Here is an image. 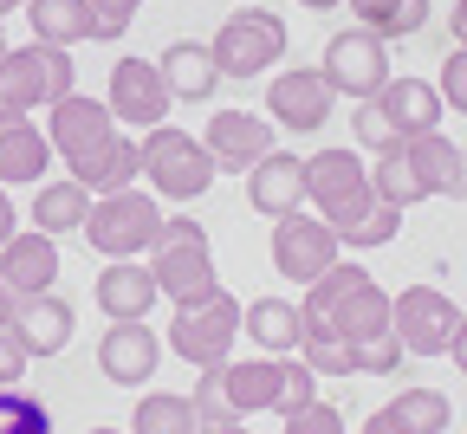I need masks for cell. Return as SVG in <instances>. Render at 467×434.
Listing matches in <instances>:
<instances>
[{
  "instance_id": "obj_23",
  "label": "cell",
  "mask_w": 467,
  "mask_h": 434,
  "mask_svg": "<svg viewBox=\"0 0 467 434\" xmlns=\"http://www.w3.org/2000/svg\"><path fill=\"white\" fill-rule=\"evenodd\" d=\"M72 305L66 298H52V292H39V298H20V312H14V344L26 350V356H58L72 344Z\"/></svg>"
},
{
  "instance_id": "obj_43",
  "label": "cell",
  "mask_w": 467,
  "mask_h": 434,
  "mask_svg": "<svg viewBox=\"0 0 467 434\" xmlns=\"http://www.w3.org/2000/svg\"><path fill=\"white\" fill-rule=\"evenodd\" d=\"M26 350L14 344V337H0V389H20V377H26Z\"/></svg>"
},
{
  "instance_id": "obj_20",
  "label": "cell",
  "mask_w": 467,
  "mask_h": 434,
  "mask_svg": "<svg viewBox=\"0 0 467 434\" xmlns=\"http://www.w3.org/2000/svg\"><path fill=\"white\" fill-rule=\"evenodd\" d=\"M156 298H162V285H156V273L137 266V260H110V266L98 273V312H104L110 325H143Z\"/></svg>"
},
{
  "instance_id": "obj_19",
  "label": "cell",
  "mask_w": 467,
  "mask_h": 434,
  "mask_svg": "<svg viewBox=\"0 0 467 434\" xmlns=\"http://www.w3.org/2000/svg\"><path fill=\"white\" fill-rule=\"evenodd\" d=\"M52 279H58V240L52 233L26 227L0 246V285L14 298H39V292H52Z\"/></svg>"
},
{
  "instance_id": "obj_14",
  "label": "cell",
  "mask_w": 467,
  "mask_h": 434,
  "mask_svg": "<svg viewBox=\"0 0 467 434\" xmlns=\"http://www.w3.org/2000/svg\"><path fill=\"white\" fill-rule=\"evenodd\" d=\"M331 104H337V91L325 85L318 66H285V72L266 85V117H273V130H299V137H312V130H325Z\"/></svg>"
},
{
  "instance_id": "obj_29",
  "label": "cell",
  "mask_w": 467,
  "mask_h": 434,
  "mask_svg": "<svg viewBox=\"0 0 467 434\" xmlns=\"http://www.w3.org/2000/svg\"><path fill=\"white\" fill-rule=\"evenodd\" d=\"M130 434H202V415H195V396H169V389H150L130 415Z\"/></svg>"
},
{
  "instance_id": "obj_8",
  "label": "cell",
  "mask_w": 467,
  "mask_h": 434,
  "mask_svg": "<svg viewBox=\"0 0 467 434\" xmlns=\"http://www.w3.org/2000/svg\"><path fill=\"white\" fill-rule=\"evenodd\" d=\"M208 52H214L221 78H260L266 66L285 58V20L266 14V7H241V14L221 20V33L208 39Z\"/></svg>"
},
{
  "instance_id": "obj_28",
  "label": "cell",
  "mask_w": 467,
  "mask_h": 434,
  "mask_svg": "<svg viewBox=\"0 0 467 434\" xmlns=\"http://www.w3.org/2000/svg\"><path fill=\"white\" fill-rule=\"evenodd\" d=\"M241 331H247L266 356H292V350H299V337H306V318H299V305H285V298H254L247 318H241Z\"/></svg>"
},
{
  "instance_id": "obj_37",
  "label": "cell",
  "mask_w": 467,
  "mask_h": 434,
  "mask_svg": "<svg viewBox=\"0 0 467 434\" xmlns=\"http://www.w3.org/2000/svg\"><path fill=\"white\" fill-rule=\"evenodd\" d=\"M85 7H91V20H98V39L110 46V39L130 33V20L143 14V0H85Z\"/></svg>"
},
{
  "instance_id": "obj_10",
  "label": "cell",
  "mask_w": 467,
  "mask_h": 434,
  "mask_svg": "<svg viewBox=\"0 0 467 434\" xmlns=\"http://www.w3.org/2000/svg\"><path fill=\"white\" fill-rule=\"evenodd\" d=\"M461 318H467V312H461L441 285H402V292L389 298V325H396V337H402L409 356H441V350L454 344Z\"/></svg>"
},
{
  "instance_id": "obj_31",
  "label": "cell",
  "mask_w": 467,
  "mask_h": 434,
  "mask_svg": "<svg viewBox=\"0 0 467 434\" xmlns=\"http://www.w3.org/2000/svg\"><path fill=\"white\" fill-rule=\"evenodd\" d=\"M389 415L402 434H448V421H454L441 389H402V396H389Z\"/></svg>"
},
{
  "instance_id": "obj_9",
  "label": "cell",
  "mask_w": 467,
  "mask_h": 434,
  "mask_svg": "<svg viewBox=\"0 0 467 434\" xmlns=\"http://www.w3.org/2000/svg\"><path fill=\"white\" fill-rule=\"evenodd\" d=\"M241 318H247V305L234 292H214L195 312H175L169 350L182 363H195V369H221V363H234V331H241Z\"/></svg>"
},
{
  "instance_id": "obj_13",
  "label": "cell",
  "mask_w": 467,
  "mask_h": 434,
  "mask_svg": "<svg viewBox=\"0 0 467 434\" xmlns=\"http://www.w3.org/2000/svg\"><path fill=\"white\" fill-rule=\"evenodd\" d=\"M337 233H331V221H318V214H285V221H273V266L292 279V285H312V279H325L331 266H337Z\"/></svg>"
},
{
  "instance_id": "obj_46",
  "label": "cell",
  "mask_w": 467,
  "mask_h": 434,
  "mask_svg": "<svg viewBox=\"0 0 467 434\" xmlns=\"http://www.w3.org/2000/svg\"><path fill=\"white\" fill-rule=\"evenodd\" d=\"M358 434H402V428H396V415H389V408H377V415H370Z\"/></svg>"
},
{
  "instance_id": "obj_26",
  "label": "cell",
  "mask_w": 467,
  "mask_h": 434,
  "mask_svg": "<svg viewBox=\"0 0 467 434\" xmlns=\"http://www.w3.org/2000/svg\"><path fill=\"white\" fill-rule=\"evenodd\" d=\"M162 78H169V91L182 98V104H208L214 98V85H221V66H214V52L202 46V39H175L162 58Z\"/></svg>"
},
{
  "instance_id": "obj_47",
  "label": "cell",
  "mask_w": 467,
  "mask_h": 434,
  "mask_svg": "<svg viewBox=\"0 0 467 434\" xmlns=\"http://www.w3.org/2000/svg\"><path fill=\"white\" fill-rule=\"evenodd\" d=\"M14 312H20V298H14L7 285H0V337H7V331H14Z\"/></svg>"
},
{
  "instance_id": "obj_27",
  "label": "cell",
  "mask_w": 467,
  "mask_h": 434,
  "mask_svg": "<svg viewBox=\"0 0 467 434\" xmlns=\"http://www.w3.org/2000/svg\"><path fill=\"white\" fill-rule=\"evenodd\" d=\"M26 26L39 46H66V52L98 39V20H91L85 0H26Z\"/></svg>"
},
{
  "instance_id": "obj_41",
  "label": "cell",
  "mask_w": 467,
  "mask_h": 434,
  "mask_svg": "<svg viewBox=\"0 0 467 434\" xmlns=\"http://www.w3.org/2000/svg\"><path fill=\"white\" fill-rule=\"evenodd\" d=\"M285 434H344V415H337V402H312L299 415H285Z\"/></svg>"
},
{
  "instance_id": "obj_52",
  "label": "cell",
  "mask_w": 467,
  "mask_h": 434,
  "mask_svg": "<svg viewBox=\"0 0 467 434\" xmlns=\"http://www.w3.org/2000/svg\"><path fill=\"white\" fill-rule=\"evenodd\" d=\"M7 52H14V46H7V26H0V58H7Z\"/></svg>"
},
{
  "instance_id": "obj_39",
  "label": "cell",
  "mask_w": 467,
  "mask_h": 434,
  "mask_svg": "<svg viewBox=\"0 0 467 434\" xmlns=\"http://www.w3.org/2000/svg\"><path fill=\"white\" fill-rule=\"evenodd\" d=\"M435 91H441V104H448V110H461V117H467V46H454V52L441 58V85H435Z\"/></svg>"
},
{
  "instance_id": "obj_6",
  "label": "cell",
  "mask_w": 467,
  "mask_h": 434,
  "mask_svg": "<svg viewBox=\"0 0 467 434\" xmlns=\"http://www.w3.org/2000/svg\"><path fill=\"white\" fill-rule=\"evenodd\" d=\"M162 208L156 195H137V189H117V195H98L91 202V221H85V240L98 246L104 260H143L156 253V240H162Z\"/></svg>"
},
{
  "instance_id": "obj_32",
  "label": "cell",
  "mask_w": 467,
  "mask_h": 434,
  "mask_svg": "<svg viewBox=\"0 0 467 434\" xmlns=\"http://www.w3.org/2000/svg\"><path fill=\"white\" fill-rule=\"evenodd\" d=\"M137 175H143V143L124 130V137H117V150L104 156V169L91 175V195H117V189H130Z\"/></svg>"
},
{
  "instance_id": "obj_11",
  "label": "cell",
  "mask_w": 467,
  "mask_h": 434,
  "mask_svg": "<svg viewBox=\"0 0 467 434\" xmlns=\"http://www.w3.org/2000/svg\"><path fill=\"white\" fill-rule=\"evenodd\" d=\"M325 85L337 91V98H377L383 85H389V46L370 33V26H344V33H331L325 39Z\"/></svg>"
},
{
  "instance_id": "obj_53",
  "label": "cell",
  "mask_w": 467,
  "mask_h": 434,
  "mask_svg": "<svg viewBox=\"0 0 467 434\" xmlns=\"http://www.w3.org/2000/svg\"><path fill=\"white\" fill-rule=\"evenodd\" d=\"M85 434H124V428H85Z\"/></svg>"
},
{
  "instance_id": "obj_5",
  "label": "cell",
  "mask_w": 467,
  "mask_h": 434,
  "mask_svg": "<svg viewBox=\"0 0 467 434\" xmlns=\"http://www.w3.org/2000/svg\"><path fill=\"white\" fill-rule=\"evenodd\" d=\"M72 52L66 46H14L7 58H0V110H52L72 98Z\"/></svg>"
},
{
  "instance_id": "obj_38",
  "label": "cell",
  "mask_w": 467,
  "mask_h": 434,
  "mask_svg": "<svg viewBox=\"0 0 467 434\" xmlns=\"http://www.w3.org/2000/svg\"><path fill=\"white\" fill-rule=\"evenodd\" d=\"M195 415L202 428H234V408L221 396V369H202V383H195Z\"/></svg>"
},
{
  "instance_id": "obj_15",
  "label": "cell",
  "mask_w": 467,
  "mask_h": 434,
  "mask_svg": "<svg viewBox=\"0 0 467 434\" xmlns=\"http://www.w3.org/2000/svg\"><path fill=\"white\" fill-rule=\"evenodd\" d=\"M279 130H273V117H254V110H214L208 117V130H202V143H208V156H214V169H260L279 143H273Z\"/></svg>"
},
{
  "instance_id": "obj_44",
  "label": "cell",
  "mask_w": 467,
  "mask_h": 434,
  "mask_svg": "<svg viewBox=\"0 0 467 434\" xmlns=\"http://www.w3.org/2000/svg\"><path fill=\"white\" fill-rule=\"evenodd\" d=\"M344 7H350V14H358V20H364V26H370V33L383 39V26H389V14H396V0H344Z\"/></svg>"
},
{
  "instance_id": "obj_36",
  "label": "cell",
  "mask_w": 467,
  "mask_h": 434,
  "mask_svg": "<svg viewBox=\"0 0 467 434\" xmlns=\"http://www.w3.org/2000/svg\"><path fill=\"white\" fill-rule=\"evenodd\" d=\"M318 402V377L306 369V356H285V389H279V421Z\"/></svg>"
},
{
  "instance_id": "obj_40",
  "label": "cell",
  "mask_w": 467,
  "mask_h": 434,
  "mask_svg": "<svg viewBox=\"0 0 467 434\" xmlns=\"http://www.w3.org/2000/svg\"><path fill=\"white\" fill-rule=\"evenodd\" d=\"M350 130H358V143H364V150H377V156H383V150H389V143H402V137H396V130H389V123H383V110H377V104H370V98H364V104H358V117H350Z\"/></svg>"
},
{
  "instance_id": "obj_35",
  "label": "cell",
  "mask_w": 467,
  "mask_h": 434,
  "mask_svg": "<svg viewBox=\"0 0 467 434\" xmlns=\"http://www.w3.org/2000/svg\"><path fill=\"white\" fill-rule=\"evenodd\" d=\"M350 356H358V377H396V363H402L409 350H402V337H396V331H383V337L358 344Z\"/></svg>"
},
{
  "instance_id": "obj_45",
  "label": "cell",
  "mask_w": 467,
  "mask_h": 434,
  "mask_svg": "<svg viewBox=\"0 0 467 434\" xmlns=\"http://www.w3.org/2000/svg\"><path fill=\"white\" fill-rule=\"evenodd\" d=\"M20 233V214H14V202H7V189H0V246H7Z\"/></svg>"
},
{
  "instance_id": "obj_7",
  "label": "cell",
  "mask_w": 467,
  "mask_h": 434,
  "mask_svg": "<svg viewBox=\"0 0 467 434\" xmlns=\"http://www.w3.org/2000/svg\"><path fill=\"white\" fill-rule=\"evenodd\" d=\"M143 175H150V189L162 195V202H202L208 189H214V156H208V143L202 137H189V130H150L143 137Z\"/></svg>"
},
{
  "instance_id": "obj_50",
  "label": "cell",
  "mask_w": 467,
  "mask_h": 434,
  "mask_svg": "<svg viewBox=\"0 0 467 434\" xmlns=\"http://www.w3.org/2000/svg\"><path fill=\"white\" fill-rule=\"evenodd\" d=\"M202 434H254V428H241V421H234V428H202Z\"/></svg>"
},
{
  "instance_id": "obj_49",
  "label": "cell",
  "mask_w": 467,
  "mask_h": 434,
  "mask_svg": "<svg viewBox=\"0 0 467 434\" xmlns=\"http://www.w3.org/2000/svg\"><path fill=\"white\" fill-rule=\"evenodd\" d=\"M448 26H454V39L467 46V0H454V14H448Z\"/></svg>"
},
{
  "instance_id": "obj_33",
  "label": "cell",
  "mask_w": 467,
  "mask_h": 434,
  "mask_svg": "<svg viewBox=\"0 0 467 434\" xmlns=\"http://www.w3.org/2000/svg\"><path fill=\"white\" fill-rule=\"evenodd\" d=\"M0 434H52V415L26 389H0Z\"/></svg>"
},
{
  "instance_id": "obj_34",
  "label": "cell",
  "mask_w": 467,
  "mask_h": 434,
  "mask_svg": "<svg viewBox=\"0 0 467 434\" xmlns=\"http://www.w3.org/2000/svg\"><path fill=\"white\" fill-rule=\"evenodd\" d=\"M299 356L312 377H358V356H350L344 337H299Z\"/></svg>"
},
{
  "instance_id": "obj_48",
  "label": "cell",
  "mask_w": 467,
  "mask_h": 434,
  "mask_svg": "<svg viewBox=\"0 0 467 434\" xmlns=\"http://www.w3.org/2000/svg\"><path fill=\"white\" fill-rule=\"evenodd\" d=\"M448 356H454V369L467 377V318H461V331H454V344H448Z\"/></svg>"
},
{
  "instance_id": "obj_24",
  "label": "cell",
  "mask_w": 467,
  "mask_h": 434,
  "mask_svg": "<svg viewBox=\"0 0 467 434\" xmlns=\"http://www.w3.org/2000/svg\"><path fill=\"white\" fill-rule=\"evenodd\" d=\"M402 156H409V169H416V181H422L429 195H467V150L448 143L441 130L402 137Z\"/></svg>"
},
{
  "instance_id": "obj_16",
  "label": "cell",
  "mask_w": 467,
  "mask_h": 434,
  "mask_svg": "<svg viewBox=\"0 0 467 434\" xmlns=\"http://www.w3.org/2000/svg\"><path fill=\"white\" fill-rule=\"evenodd\" d=\"M46 169H52V137L26 110H0V189L46 181Z\"/></svg>"
},
{
  "instance_id": "obj_21",
  "label": "cell",
  "mask_w": 467,
  "mask_h": 434,
  "mask_svg": "<svg viewBox=\"0 0 467 434\" xmlns=\"http://www.w3.org/2000/svg\"><path fill=\"white\" fill-rule=\"evenodd\" d=\"M247 202L266 214V221H285V214H299L306 208V156H292V150H273L254 175H247Z\"/></svg>"
},
{
  "instance_id": "obj_18",
  "label": "cell",
  "mask_w": 467,
  "mask_h": 434,
  "mask_svg": "<svg viewBox=\"0 0 467 434\" xmlns=\"http://www.w3.org/2000/svg\"><path fill=\"white\" fill-rule=\"evenodd\" d=\"M156 363H162V344H156L150 325H110L98 337V369L117 389H143L156 377Z\"/></svg>"
},
{
  "instance_id": "obj_25",
  "label": "cell",
  "mask_w": 467,
  "mask_h": 434,
  "mask_svg": "<svg viewBox=\"0 0 467 434\" xmlns=\"http://www.w3.org/2000/svg\"><path fill=\"white\" fill-rule=\"evenodd\" d=\"M91 189H85V181H39V189H33V208H26V221L39 227V233H85V221H91Z\"/></svg>"
},
{
  "instance_id": "obj_42",
  "label": "cell",
  "mask_w": 467,
  "mask_h": 434,
  "mask_svg": "<svg viewBox=\"0 0 467 434\" xmlns=\"http://www.w3.org/2000/svg\"><path fill=\"white\" fill-rule=\"evenodd\" d=\"M422 26H429V0H396V14H389V26H383V46L422 33Z\"/></svg>"
},
{
  "instance_id": "obj_1",
  "label": "cell",
  "mask_w": 467,
  "mask_h": 434,
  "mask_svg": "<svg viewBox=\"0 0 467 434\" xmlns=\"http://www.w3.org/2000/svg\"><path fill=\"white\" fill-rule=\"evenodd\" d=\"M306 202L318 208V221H331V233L344 246H389L402 233V208L377 202L370 189V162L358 150H318L306 156Z\"/></svg>"
},
{
  "instance_id": "obj_22",
  "label": "cell",
  "mask_w": 467,
  "mask_h": 434,
  "mask_svg": "<svg viewBox=\"0 0 467 434\" xmlns=\"http://www.w3.org/2000/svg\"><path fill=\"white\" fill-rule=\"evenodd\" d=\"M370 104L383 110V123H389L396 137H429V130H441V91H435L429 78H389Z\"/></svg>"
},
{
  "instance_id": "obj_30",
  "label": "cell",
  "mask_w": 467,
  "mask_h": 434,
  "mask_svg": "<svg viewBox=\"0 0 467 434\" xmlns=\"http://www.w3.org/2000/svg\"><path fill=\"white\" fill-rule=\"evenodd\" d=\"M370 189H377V202H389V208H416V202H429V189L416 181V169H409V156H402V143H389L377 162H370Z\"/></svg>"
},
{
  "instance_id": "obj_2",
  "label": "cell",
  "mask_w": 467,
  "mask_h": 434,
  "mask_svg": "<svg viewBox=\"0 0 467 434\" xmlns=\"http://www.w3.org/2000/svg\"><path fill=\"white\" fill-rule=\"evenodd\" d=\"M299 318H306V337H344L350 350L370 344V337H383V331H396L389 325V292L358 260H337L325 279H312Z\"/></svg>"
},
{
  "instance_id": "obj_12",
  "label": "cell",
  "mask_w": 467,
  "mask_h": 434,
  "mask_svg": "<svg viewBox=\"0 0 467 434\" xmlns=\"http://www.w3.org/2000/svg\"><path fill=\"white\" fill-rule=\"evenodd\" d=\"M104 104H110V117L124 123V130H143V137H150V130H162V117H169L175 91H169L162 66H150V58H117Z\"/></svg>"
},
{
  "instance_id": "obj_4",
  "label": "cell",
  "mask_w": 467,
  "mask_h": 434,
  "mask_svg": "<svg viewBox=\"0 0 467 434\" xmlns=\"http://www.w3.org/2000/svg\"><path fill=\"white\" fill-rule=\"evenodd\" d=\"M46 137H52V156L72 169V181H85L91 189V175L104 169V156L117 150V137H124V123L110 117L104 98H85L72 91L66 104H52V123H46Z\"/></svg>"
},
{
  "instance_id": "obj_17",
  "label": "cell",
  "mask_w": 467,
  "mask_h": 434,
  "mask_svg": "<svg viewBox=\"0 0 467 434\" xmlns=\"http://www.w3.org/2000/svg\"><path fill=\"white\" fill-rule=\"evenodd\" d=\"M279 389H285V356L221 363V396H227L234 421H247V415H279Z\"/></svg>"
},
{
  "instance_id": "obj_3",
  "label": "cell",
  "mask_w": 467,
  "mask_h": 434,
  "mask_svg": "<svg viewBox=\"0 0 467 434\" xmlns=\"http://www.w3.org/2000/svg\"><path fill=\"white\" fill-rule=\"evenodd\" d=\"M150 273H156V285H162V298L175 305V312L208 305L221 292V273H214V253H208V227L202 221H162Z\"/></svg>"
},
{
  "instance_id": "obj_51",
  "label": "cell",
  "mask_w": 467,
  "mask_h": 434,
  "mask_svg": "<svg viewBox=\"0 0 467 434\" xmlns=\"http://www.w3.org/2000/svg\"><path fill=\"white\" fill-rule=\"evenodd\" d=\"M20 7H26V0H0V14H20Z\"/></svg>"
}]
</instances>
